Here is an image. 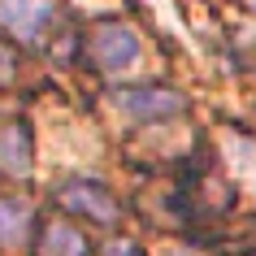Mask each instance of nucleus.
<instances>
[{"label":"nucleus","instance_id":"2","mask_svg":"<svg viewBox=\"0 0 256 256\" xmlns=\"http://www.w3.org/2000/svg\"><path fill=\"white\" fill-rule=\"evenodd\" d=\"M113 104L126 113V118H139V122H156V118H174L187 108V100L170 87H122L113 92Z\"/></svg>","mask_w":256,"mask_h":256},{"label":"nucleus","instance_id":"6","mask_svg":"<svg viewBox=\"0 0 256 256\" xmlns=\"http://www.w3.org/2000/svg\"><path fill=\"white\" fill-rule=\"evenodd\" d=\"M87 252V239L70 222H52L44 230V243H40V256H82Z\"/></svg>","mask_w":256,"mask_h":256},{"label":"nucleus","instance_id":"9","mask_svg":"<svg viewBox=\"0 0 256 256\" xmlns=\"http://www.w3.org/2000/svg\"><path fill=\"white\" fill-rule=\"evenodd\" d=\"M9 70H14V61H9V52L0 48V78H9Z\"/></svg>","mask_w":256,"mask_h":256},{"label":"nucleus","instance_id":"1","mask_svg":"<svg viewBox=\"0 0 256 256\" xmlns=\"http://www.w3.org/2000/svg\"><path fill=\"white\" fill-rule=\"evenodd\" d=\"M92 56L96 66L108 70V74H122V70H135L139 56H144V44L126 22H100L92 30Z\"/></svg>","mask_w":256,"mask_h":256},{"label":"nucleus","instance_id":"3","mask_svg":"<svg viewBox=\"0 0 256 256\" xmlns=\"http://www.w3.org/2000/svg\"><path fill=\"white\" fill-rule=\"evenodd\" d=\"M56 0H0V22L14 30L18 40H35L44 22L52 18Z\"/></svg>","mask_w":256,"mask_h":256},{"label":"nucleus","instance_id":"5","mask_svg":"<svg viewBox=\"0 0 256 256\" xmlns=\"http://www.w3.org/2000/svg\"><path fill=\"white\" fill-rule=\"evenodd\" d=\"M30 161H35V152H30L26 126H18V122H14V126H4V130H0V170L26 178L30 174Z\"/></svg>","mask_w":256,"mask_h":256},{"label":"nucleus","instance_id":"10","mask_svg":"<svg viewBox=\"0 0 256 256\" xmlns=\"http://www.w3.org/2000/svg\"><path fill=\"white\" fill-rule=\"evenodd\" d=\"M248 4H252V9H256V0H248Z\"/></svg>","mask_w":256,"mask_h":256},{"label":"nucleus","instance_id":"7","mask_svg":"<svg viewBox=\"0 0 256 256\" xmlns=\"http://www.w3.org/2000/svg\"><path fill=\"white\" fill-rule=\"evenodd\" d=\"M30 204L26 200H0V243H18L26 234Z\"/></svg>","mask_w":256,"mask_h":256},{"label":"nucleus","instance_id":"4","mask_svg":"<svg viewBox=\"0 0 256 256\" xmlns=\"http://www.w3.org/2000/svg\"><path fill=\"white\" fill-rule=\"evenodd\" d=\"M61 200L70 208H78V213H92L96 222H113L118 217V200L104 187H96V182H66L61 187Z\"/></svg>","mask_w":256,"mask_h":256},{"label":"nucleus","instance_id":"8","mask_svg":"<svg viewBox=\"0 0 256 256\" xmlns=\"http://www.w3.org/2000/svg\"><path fill=\"white\" fill-rule=\"evenodd\" d=\"M104 256H139V252H135V243H130V239H113L104 248Z\"/></svg>","mask_w":256,"mask_h":256}]
</instances>
